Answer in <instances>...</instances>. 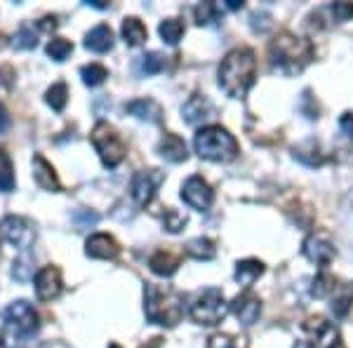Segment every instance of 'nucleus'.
<instances>
[{"label": "nucleus", "instance_id": "obj_20", "mask_svg": "<svg viewBox=\"0 0 353 348\" xmlns=\"http://www.w3.org/2000/svg\"><path fill=\"white\" fill-rule=\"evenodd\" d=\"M149 266L156 276L170 278L172 273H176V268H179V256L172 254L170 249H158V252L149 259Z\"/></svg>", "mask_w": 353, "mask_h": 348}, {"label": "nucleus", "instance_id": "obj_38", "mask_svg": "<svg viewBox=\"0 0 353 348\" xmlns=\"http://www.w3.org/2000/svg\"><path fill=\"white\" fill-rule=\"evenodd\" d=\"M208 348H245V341L231 334H214L210 336Z\"/></svg>", "mask_w": 353, "mask_h": 348}, {"label": "nucleus", "instance_id": "obj_8", "mask_svg": "<svg viewBox=\"0 0 353 348\" xmlns=\"http://www.w3.org/2000/svg\"><path fill=\"white\" fill-rule=\"evenodd\" d=\"M301 329H304V334L309 336V339L297 341L294 348H344L334 325H330L327 320H323V318H311V320L304 323Z\"/></svg>", "mask_w": 353, "mask_h": 348}, {"label": "nucleus", "instance_id": "obj_49", "mask_svg": "<svg viewBox=\"0 0 353 348\" xmlns=\"http://www.w3.org/2000/svg\"><path fill=\"white\" fill-rule=\"evenodd\" d=\"M0 38H3V36H0Z\"/></svg>", "mask_w": 353, "mask_h": 348}, {"label": "nucleus", "instance_id": "obj_16", "mask_svg": "<svg viewBox=\"0 0 353 348\" xmlns=\"http://www.w3.org/2000/svg\"><path fill=\"white\" fill-rule=\"evenodd\" d=\"M85 254L92 256V259H116L118 254H121V247H118V243L113 240L111 236H106V233H97L88 240L85 245Z\"/></svg>", "mask_w": 353, "mask_h": 348}, {"label": "nucleus", "instance_id": "obj_45", "mask_svg": "<svg viewBox=\"0 0 353 348\" xmlns=\"http://www.w3.org/2000/svg\"><path fill=\"white\" fill-rule=\"evenodd\" d=\"M88 5H92V8H97V10H104V8H109L106 3H101V0H90Z\"/></svg>", "mask_w": 353, "mask_h": 348}, {"label": "nucleus", "instance_id": "obj_24", "mask_svg": "<svg viewBox=\"0 0 353 348\" xmlns=\"http://www.w3.org/2000/svg\"><path fill=\"white\" fill-rule=\"evenodd\" d=\"M196 21L201 26H214L221 21V14H224V5L219 3H201L196 10Z\"/></svg>", "mask_w": 353, "mask_h": 348}, {"label": "nucleus", "instance_id": "obj_1", "mask_svg": "<svg viewBox=\"0 0 353 348\" xmlns=\"http://www.w3.org/2000/svg\"><path fill=\"white\" fill-rule=\"evenodd\" d=\"M257 78V57L250 48H236L219 66V85L233 99H243Z\"/></svg>", "mask_w": 353, "mask_h": 348}, {"label": "nucleus", "instance_id": "obj_6", "mask_svg": "<svg viewBox=\"0 0 353 348\" xmlns=\"http://www.w3.org/2000/svg\"><path fill=\"white\" fill-rule=\"evenodd\" d=\"M92 144H94L97 153H99L101 163H104L106 167H116V165H121L125 153H128L123 136L106 123H99L92 130Z\"/></svg>", "mask_w": 353, "mask_h": 348}, {"label": "nucleus", "instance_id": "obj_14", "mask_svg": "<svg viewBox=\"0 0 353 348\" xmlns=\"http://www.w3.org/2000/svg\"><path fill=\"white\" fill-rule=\"evenodd\" d=\"M231 311L236 313V318L245 325V327H250V325H254L259 320L261 301L257 299V296L250 294V292H243L241 296H236V299H233Z\"/></svg>", "mask_w": 353, "mask_h": 348}, {"label": "nucleus", "instance_id": "obj_35", "mask_svg": "<svg viewBox=\"0 0 353 348\" xmlns=\"http://www.w3.org/2000/svg\"><path fill=\"white\" fill-rule=\"evenodd\" d=\"M71 52H73V45L64 41V38H54V41H50L48 45V54L52 57L54 61H64Z\"/></svg>", "mask_w": 353, "mask_h": 348}, {"label": "nucleus", "instance_id": "obj_37", "mask_svg": "<svg viewBox=\"0 0 353 348\" xmlns=\"http://www.w3.org/2000/svg\"><path fill=\"white\" fill-rule=\"evenodd\" d=\"M163 224L170 233H179L181 228L186 226V216L181 212H176V209H172V207H168L163 214Z\"/></svg>", "mask_w": 353, "mask_h": 348}, {"label": "nucleus", "instance_id": "obj_33", "mask_svg": "<svg viewBox=\"0 0 353 348\" xmlns=\"http://www.w3.org/2000/svg\"><path fill=\"white\" fill-rule=\"evenodd\" d=\"M353 304V287H346L344 292L337 294L334 292V299H332V313L337 318H344L349 313V308Z\"/></svg>", "mask_w": 353, "mask_h": 348}, {"label": "nucleus", "instance_id": "obj_10", "mask_svg": "<svg viewBox=\"0 0 353 348\" xmlns=\"http://www.w3.org/2000/svg\"><path fill=\"white\" fill-rule=\"evenodd\" d=\"M165 181V174L161 170H141L132 176V184H130V193H132L134 203L139 207H146L153 198H156V191Z\"/></svg>", "mask_w": 353, "mask_h": 348}, {"label": "nucleus", "instance_id": "obj_39", "mask_svg": "<svg viewBox=\"0 0 353 348\" xmlns=\"http://www.w3.org/2000/svg\"><path fill=\"white\" fill-rule=\"evenodd\" d=\"M327 10H330V14H332L334 21H346L353 17V5L351 3H334V5H330Z\"/></svg>", "mask_w": 353, "mask_h": 348}, {"label": "nucleus", "instance_id": "obj_22", "mask_svg": "<svg viewBox=\"0 0 353 348\" xmlns=\"http://www.w3.org/2000/svg\"><path fill=\"white\" fill-rule=\"evenodd\" d=\"M264 273V266H261V261L257 259H245V261H238L236 266V283L241 285V287H250L257 278Z\"/></svg>", "mask_w": 353, "mask_h": 348}, {"label": "nucleus", "instance_id": "obj_26", "mask_svg": "<svg viewBox=\"0 0 353 348\" xmlns=\"http://www.w3.org/2000/svg\"><path fill=\"white\" fill-rule=\"evenodd\" d=\"M186 254L198 261H210L217 254V247H214V243L210 240V238H193V240H189V245H186Z\"/></svg>", "mask_w": 353, "mask_h": 348}, {"label": "nucleus", "instance_id": "obj_48", "mask_svg": "<svg viewBox=\"0 0 353 348\" xmlns=\"http://www.w3.org/2000/svg\"><path fill=\"white\" fill-rule=\"evenodd\" d=\"M109 348H121V346H118V344H111Z\"/></svg>", "mask_w": 353, "mask_h": 348}, {"label": "nucleus", "instance_id": "obj_18", "mask_svg": "<svg viewBox=\"0 0 353 348\" xmlns=\"http://www.w3.org/2000/svg\"><path fill=\"white\" fill-rule=\"evenodd\" d=\"M158 153H161L165 161H170V163H184L186 158H189V151H186L184 139H181L179 134H172V132H168L161 139V144H158Z\"/></svg>", "mask_w": 353, "mask_h": 348}, {"label": "nucleus", "instance_id": "obj_23", "mask_svg": "<svg viewBox=\"0 0 353 348\" xmlns=\"http://www.w3.org/2000/svg\"><path fill=\"white\" fill-rule=\"evenodd\" d=\"M123 41L130 45V48H137V45H141L146 41V26L141 24L139 19H134V17H128V19L123 21Z\"/></svg>", "mask_w": 353, "mask_h": 348}, {"label": "nucleus", "instance_id": "obj_19", "mask_svg": "<svg viewBox=\"0 0 353 348\" xmlns=\"http://www.w3.org/2000/svg\"><path fill=\"white\" fill-rule=\"evenodd\" d=\"M125 111L130 116L139 118V121H149V123H158L163 118L161 104H156L153 99H132L130 104H125Z\"/></svg>", "mask_w": 353, "mask_h": 348}, {"label": "nucleus", "instance_id": "obj_46", "mask_svg": "<svg viewBox=\"0 0 353 348\" xmlns=\"http://www.w3.org/2000/svg\"><path fill=\"white\" fill-rule=\"evenodd\" d=\"M163 339H151V346H141V348H161Z\"/></svg>", "mask_w": 353, "mask_h": 348}, {"label": "nucleus", "instance_id": "obj_32", "mask_svg": "<svg viewBox=\"0 0 353 348\" xmlns=\"http://www.w3.org/2000/svg\"><path fill=\"white\" fill-rule=\"evenodd\" d=\"M165 68V59L158 52H149L144 57H139V73L144 76H156Z\"/></svg>", "mask_w": 353, "mask_h": 348}, {"label": "nucleus", "instance_id": "obj_36", "mask_svg": "<svg viewBox=\"0 0 353 348\" xmlns=\"http://www.w3.org/2000/svg\"><path fill=\"white\" fill-rule=\"evenodd\" d=\"M12 278L19 283H28L33 278V266H31V259H28L26 254L12 264Z\"/></svg>", "mask_w": 353, "mask_h": 348}, {"label": "nucleus", "instance_id": "obj_41", "mask_svg": "<svg viewBox=\"0 0 353 348\" xmlns=\"http://www.w3.org/2000/svg\"><path fill=\"white\" fill-rule=\"evenodd\" d=\"M339 127L346 136L353 139V113H344V116L339 118Z\"/></svg>", "mask_w": 353, "mask_h": 348}, {"label": "nucleus", "instance_id": "obj_42", "mask_svg": "<svg viewBox=\"0 0 353 348\" xmlns=\"http://www.w3.org/2000/svg\"><path fill=\"white\" fill-rule=\"evenodd\" d=\"M8 127H10V113H8V108L0 104V132H5Z\"/></svg>", "mask_w": 353, "mask_h": 348}, {"label": "nucleus", "instance_id": "obj_34", "mask_svg": "<svg viewBox=\"0 0 353 348\" xmlns=\"http://www.w3.org/2000/svg\"><path fill=\"white\" fill-rule=\"evenodd\" d=\"M36 43H38V38H36V33H33V28L28 24H21L19 31H17V36H14V48L33 50L36 48Z\"/></svg>", "mask_w": 353, "mask_h": 348}, {"label": "nucleus", "instance_id": "obj_9", "mask_svg": "<svg viewBox=\"0 0 353 348\" xmlns=\"http://www.w3.org/2000/svg\"><path fill=\"white\" fill-rule=\"evenodd\" d=\"M0 236L5 238L12 247L17 249H28L33 245V238H36V231H33V224L24 216L17 214H8L3 221H0Z\"/></svg>", "mask_w": 353, "mask_h": 348}, {"label": "nucleus", "instance_id": "obj_17", "mask_svg": "<svg viewBox=\"0 0 353 348\" xmlns=\"http://www.w3.org/2000/svg\"><path fill=\"white\" fill-rule=\"evenodd\" d=\"M33 179H36V184L45 188V191H52V193L61 191V184H59V179H57L54 167L45 161L41 153L33 156Z\"/></svg>", "mask_w": 353, "mask_h": 348}, {"label": "nucleus", "instance_id": "obj_47", "mask_svg": "<svg viewBox=\"0 0 353 348\" xmlns=\"http://www.w3.org/2000/svg\"><path fill=\"white\" fill-rule=\"evenodd\" d=\"M0 348H5V341H3V336H0Z\"/></svg>", "mask_w": 353, "mask_h": 348}, {"label": "nucleus", "instance_id": "obj_4", "mask_svg": "<svg viewBox=\"0 0 353 348\" xmlns=\"http://www.w3.org/2000/svg\"><path fill=\"white\" fill-rule=\"evenodd\" d=\"M196 153L205 161H214V163H231L238 156V141L226 132L224 127L217 125H210L196 132L193 139Z\"/></svg>", "mask_w": 353, "mask_h": 348}, {"label": "nucleus", "instance_id": "obj_43", "mask_svg": "<svg viewBox=\"0 0 353 348\" xmlns=\"http://www.w3.org/2000/svg\"><path fill=\"white\" fill-rule=\"evenodd\" d=\"M38 26H41L43 31H54V28H57V17H43Z\"/></svg>", "mask_w": 353, "mask_h": 348}, {"label": "nucleus", "instance_id": "obj_7", "mask_svg": "<svg viewBox=\"0 0 353 348\" xmlns=\"http://www.w3.org/2000/svg\"><path fill=\"white\" fill-rule=\"evenodd\" d=\"M3 320L19 339H26V336L38 332V313L33 311V306L24 299L14 301V304H10L5 308Z\"/></svg>", "mask_w": 353, "mask_h": 348}, {"label": "nucleus", "instance_id": "obj_3", "mask_svg": "<svg viewBox=\"0 0 353 348\" xmlns=\"http://www.w3.org/2000/svg\"><path fill=\"white\" fill-rule=\"evenodd\" d=\"M144 313L151 323L163 325V327H174V325L184 318V296L172 287L146 285Z\"/></svg>", "mask_w": 353, "mask_h": 348}, {"label": "nucleus", "instance_id": "obj_28", "mask_svg": "<svg viewBox=\"0 0 353 348\" xmlns=\"http://www.w3.org/2000/svg\"><path fill=\"white\" fill-rule=\"evenodd\" d=\"M14 191V170L12 161L5 151H0V193Z\"/></svg>", "mask_w": 353, "mask_h": 348}, {"label": "nucleus", "instance_id": "obj_31", "mask_svg": "<svg viewBox=\"0 0 353 348\" xmlns=\"http://www.w3.org/2000/svg\"><path fill=\"white\" fill-rule=\"evenodd\" d=\"M158 31H161V38L168 45H176V43L181 41V33H184V24H181L179 19H165Z\"/></svg>", "mask_w": 353, "mask_h": 348}, {"label": "nucleus", "instance_id": "obj_40", "mask_svg": "<svg viewBox=\"0 0 353 348\" xmlns=\"http://www.w3.org/2000/svg\"><path fill=\"white\" fill-rule=\"evenodd\" d=\"M73 221H76L78 228H90V226H94L97 221H99V214L90 212V209H78V212L73 214Z\"/></svg>", "mask_w": 353, "mask_h": 348}, {"label": "nucleus", "instance_id": "obj_21", "mask_svg": "<svg viewBox=\"0 0 353 348\" xmlns=\"http://www.w3.org/2000/svg\"><path fill=\"white\" fill-rule=\"evenodd\" d=\"M85 48L92 50V52H109L113 48V31L106 24H99L94 26L92 31L88 33V38H85Z\"/></svg>", "mask_w": 353, "mask_h": 348}, {"label": "nucleus", "instance_id": "obj_12", "mask_svg": "<svg viewBox=\"0 0 353 348\" xmlns=\"http://www.w3.org/2000/svg\"><path fill=\"white\" fill-rule=\"evenodd\" d=\"M304 256L313 264H318L321 268H325L332 264L334 254H337V249H334L332 240L325 236V233H311L309 238L304 240Z\"/></svg>", "mask_w": 353, "mask_h": 348}, {"label": "nucleus", "instance_id": "obj_11", "mask_svg": "<svg viewBox=\"0 0 353 348\" xmlns=\"http://www.w3.org/2000/svg\"><path fill=\"white\" fill-rule=\"evenodd\" d=\"M181 198H184V203L189 205V207L205 212V209L212 205L214 193H212V188H210V184L203 179V176L193 174V176H189V179L184 181V186H181Z\"/></svg>", "mask_w": 353, "mask_h": 348}, {"label": "nucleus", "instance_id": "obj_44", "mask_svg": "<svg viewBox=\"0 0 353 348\" xmlns=\"http://www.w3.org/2000/svg\"><path fill=\"white\" fill-rule=\"evenodd\" d=\"M224 8H226V10H241V8H243V3H241V0H226Z\"/></svg>", "mask_w": 353, "mask_h": 348}, {"label": "nucleus", "instance_id": "obj_13", "mask_svg": "<svg viewBox=\"0 0 353 348\" xmlns=\"http://www.w3.org/2000/svg\"><path fill=\"white\" fill-rule=\"evenodd\" d=\"M36 294L41 301H52L61 294V273L57 266H45L36 276Z\"/></svg>", "mask_w": 353, "mask_h": 348}, {"label": "nucleus", "instance_id": "obj_25", "mask_svg": "<svg viewBox=\"0 0 353 348\" xmlns=\"http://www.w3.org/2000/svg\"><path fill=\"white\" fill-rule=\"evenodd\" d=\"M294 158H297L299 163L309 165V167L323 165V161H325V158L321 156V148H318L316 139H309V141H304V144H299L297 148H294Z\"/></svg>", "mask_w": 353, "mask_h": 348}, {"label": "nucleus", "instance_id": "obj_27", "mask_svg": "<svg viewBox=\"0 0 353 348\" xmlns=\"http://www.w3.org/2000/svg\"><path fill=\"white\" fill-rule=\"evenodd\" d=\"M339 289L337 280H334V276H330V273L321 271L316 278H313V285H311V294L316 296V299H325V296H332L334 292Z\"/></svg>", "mask_w": 353, "mask_h": 348}, {"label": "nucleus", "instance_id": "obj_2", "mask_svg": "<svg viewBox=\"0 0 353 348\" xmlns=\"http://www.w3.org/2000/svg\"><path fill=\"white\" fill-rule=\"evenodd\" d=\"M269 57H271V66L278 73H283V76H297L313 59V48L309 41L285 31L271 43Z\"/></svg>", "mask_w": 353, "mask_h": 348}, {"label": "nucleus", "instance_id": "obj_5", "mask_svg": "<svg viewBox=\"0 0 353 348\" xmlns=\"http://www.w3.org/2000/svg\"><path fill=\"white\" fill-rule=\"evenodd\" d=\"M229 313V306H226V299L221 294V289L217 287H208L203 292H198L193 296L191 306H189V316L196 320L198 325H219Z\"/></svg>", "mask_w": 353, "mask_h": 348}, {"label": "nucleus", "instance_id": "obj_29", "mask_svg": "<svg viewBox=\"0 0 353 348\" xmlns=\"http://www.w3.org/2000/svg\"><path fill=\"white\" fill-rule=\"evenodd\" d=\"M45 101L52 106V111H64L66 108V101H68V88L66 83H54L52 88L48 90L45 94Z\"/></svg>", "mask_w": 353, "mask_h": 348}, {"label": "nucleus", "instance_id": "obj_15", "mask_svg": "<svg viewBox=\"0 0 353 348\" xmlns=\"http://www.w3.org/2000/svg\"><path fill=\"white\" fill-rule=\"evenodd\" d=\"M181 116L189 125H201L205 121L214 116V106L210 104L208 96H201V94H193L184 106H181Z\"/></svg>", "mask_w": 353, "mask_h": 348}, {"label": "nucleus", "instance_id": "obj_30", "mask_svg": "<svg viewBox=\"0 0 353 348\" xmlns=\"http://www.w3.org/2000/svg\"><path fill=\"white\" fill-rule=\"evenodd\" d=\"M81 76H83V83L88 85V88H97V85H101L109 78V71H106L101 64H88L81 68Z\"/></svg>", "mask_w": 353, "mask_h": 348}]
</instances>
